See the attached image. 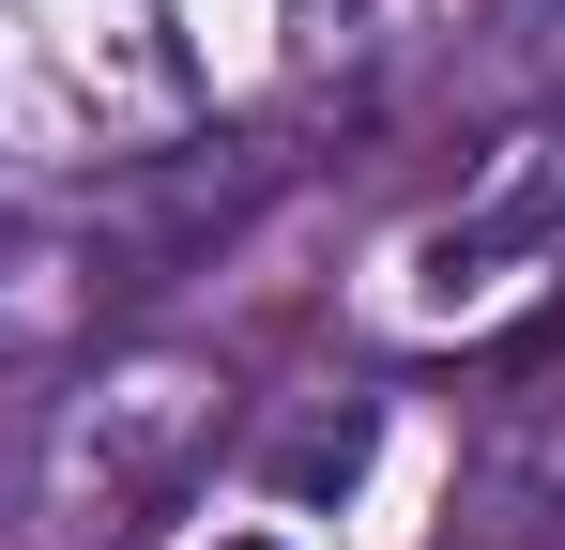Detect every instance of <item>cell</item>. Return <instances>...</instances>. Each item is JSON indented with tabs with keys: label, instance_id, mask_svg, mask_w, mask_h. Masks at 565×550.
Returning <instances> with one entry per match:
<instances>
[{
	"label": "cell",
	"instance_id": "3957f363",
	"mask_svg": "<svg viewBox=\"0 0 565 550\" xmlns=\"http://www.w3.org/2000/svg\"><path fill=\"white\" fill-rule=\"evenodd\" d=\"M214 550H276V536H214Z\"/></svg>",
	"mask_w": 565,
	"mask_h": 550
},
{
	"label": "cell",
	"instance_id": "7a4b0ae2",
	"mask_svg": "<svg viewBox=\"0 0 565 550\" xmlns=\"http://www.w3.org/2000/svg\"><path fill=\"white\" fill-rule=\"evenodd\" d=\"M276 474L306 489V505H321V489H352V474H367V413H337V429H306V444H290Z\"/></svg>",
	"mask_w": 565,
	"mask_h": 550
},
{
	"label": "cell",
	"instance_id": "6da1fadb",
	"mask_svg": "<svg viewBox=\"0 0 565 550\" xmlns=\"http://www.w3.org/2000/svg\"><path fill=\"white\" fill-rule=\"evenodd\" d=\"M551 230H565V183H520V199H489V214H459V230H428V306L489 290L504 245H551Z\"/></svg>",
	"mask_w": 565,
	"mask_h": 550
}]
</instances>
